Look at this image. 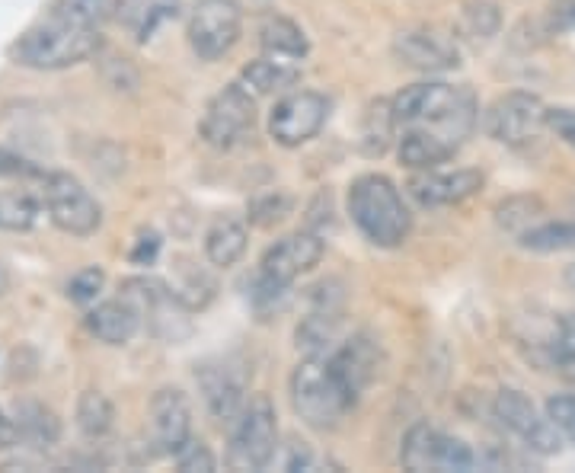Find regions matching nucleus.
<instances>
[{
  "label": "nucleus",
  "instance_id": "nucleus-32",
  "mask_svg": "<svg viewBox=\"0 0 575 473\" xmlns=\"http://www.w3.org/2000/svg\"><path fill=\"white\" fill-rule=\"evenodd\" d=\"M52 16L84 29H103L106 20H115V0H55Z\"/></svg>",
  "mask_w": 575,
  "mask_h": 473
},
{
  "label": "nucleus",
  "instance_id": "nucleus-38",
  "mask_svg": "<svg viewBox=\"0 0 575 473\" xmlns=\"http://www.w3.org/2000/svg\"><path fill=\"white\" fill-rule=\"evenodd\" d=\"M547 128L575 151V109H547Z\"/></svg>",
  "mask_w": 575,
  "mask_h": 473
},
{
  "label": "nucleus",
  "instance_id": "nucleus-37",
  "mask_svg": "<svg viewBox=\"0 0 575 473\" xmlns=\"http://www.w3.org/2000/svg\"><path fill=\"white\" fill-rule=\"evenodd\" d=\"M173 461L179 470H215V454L208 451V445L195 442V438H189V445Z\"/></svg>",
  "mask_w": 575,
  "mask_h": 473
},
{
  "label": "nucleus",
  "instance_id": "nucleus-10",
  "mask_svg": "<svg viewBox=\"0 0 575 473\" xmlns=\"http://www.w3.org/2000/svg\"><path fill=\"white\" fill-rule=\"evenodd\" d=\"M326 119H330V100L317 90H291L269 112V135L282 148H301L314 141Z\"/></svg>",
  "mask_w": 575,
  "mask_h": 473
},
{
  "label": "nucleus",
  "instance_id": "nucleus-16",
  "mask_svg": "<svg viewBox=\"0 0 575 473\" xmlns=\"http://www.w3.org/2000/svg\"><path fill=\"white\" fill-rule=\"evenodd\" d=\"M483 189V173L476 170H416V176L406 183V192L413 195L422 208H451L473 199Z\"/></svg>",
  "mask_w": 575,
  "mask_h": 473
},
{
  "label": "nucleus",
  "instance_id": "nucleus-1",
  "mask_svg": "<svg viewBox=\"0 0 575 473\" xmlns=\"http://www.w3.org/2000/svg\"><path fill=\"white\" fill-rule=\"evenodd\" d=\"M390 103L400 128H429V132L448 138L454 148L467 141L476 116H480L476 96L467 87H451L441 84V80L409 84Z\"/></svg>",
  "mask_w": 575,
  "mask_h": 473
},
{
  "label": "nucleus",
  "instance_id": "nucleus-5",
  "mask_svg": "<svg viewBox=\"0 0 575 473\" xmlns=\"http://www.w3.org/2000/svg\"><path fill=\"white\" fill-rule=\"evenodd\" d=\"M278 448V416L266 394H256L243 406L240 419L230 432L227 464L234 470H262L269 467Z\"/></svg>",
  "mask_w": 575,
  "mask_h": 473
},
{
  "label": "nucleus",
  "instance_id": "nucleus-28",
  "mask_svg": "<svg viewBox=\"0 0 575 473\" xmlns=\"http://www.w3.org/2000/svg\"><path fill=\"white\" fill-rule=\"evenodd\" d=\"M115 426V410L103 390H84L77 397V429L84 432V438L96 442V438H106Z\"/></svg>",
  "mask_w": 575,
  "mask_h": 473
},
{
  "label": "nucleus",
  "instance_id": "nucleus-20",
  "mask_svg": "<svg viewBox=\"0 0 575 473\" xmlns=\"http://www.w3.org/2000/svg\"><path fill=\"white\" fill-rule=\"evenodd\" d=\"M246 243H250V227H246V221H240L237 215H218L205 231V256L211 266L230 269L243 259Z\"/></svg>",
  "mask_w": 575,
  "mask_h": 473
},
{
  "label": "nucleus",
  "instance_id": "nucleus-41",
  "mask_svg": "<svg viewBox=\"0 0 575 473\" xmlns=\"http://www.w3.org/2000/svg\"><path fill=\"white\" fill-rule=\"evenodd\" d=\"M566 285H569V291H572V295H575V263L566 269Z\"/></svg>",
  "mask_w": 575,
  "mask_h": 473
},
{
  "label": "nucleus",
  "instance_id": "nucleus-11",
  "mask_svg": "<svg viewBox=\"0 0 575 473\" xmlns=\"http://www.w3.org/2000/svg\"><path fill=\"white\" fill-rule=\"evenodd\" d=\"M400 464L413 473L425 470H473L476 454L460 438L441 432L429 422H416L413 429L403 435Z\"/></svg>",
  "mask_w": 575,
  "mask_h": 473
},
{
  "label": "nucleus",
  "instance_id": "nucleus-21",
  "mask_svg": "<svg viewBox=\"0 0 575 473\" xmlns=\"http://www.w3.org/2000/svg\"><path fill=\"white\" fill-rule=\"evenodd\" d=\"M460 148L448 138H441L429 128H406L400 144H397V154H400V163L409 170H438L441 163H448Z\"/></svg>",
  "mask_w": 575,
  "mask_h": 473
},
{
  "label": "nucleus",
  "instance_id": "nucleus-19",
  "mask_svg": "<svg viewBox=\"0 0 575 473\" xmlns=\"http://www.w3.org/2000/svg\"><path fill=\"white\" fill-rule=\"evenodd\" d=\"M84 323L93 339L106 342V346H125V342H131L141 330V311L122 295V298L100 301L96 307H90Z\"/></svg>",
  "mask_w": 575,
  "mask_h": 473
},
{
  "label": "nucleus",
  "instance_id": "nucleus-6",
  "mask_svg": "<svg viewBox=\"0 0 575 473\" xmlns=\"http://www.w3.org/2000/svg\"><path fill=\"white\" fill-rule=\"evenodd\" d=\"M483 128L492 141H499L512 151H524L544 135L547 106L540 96H534L528 90H512V93L499 96V100L486 109Z\"/></svg>",
  "mask_w": 575,
  "mask_h": 473
},
{
  "label": "nucleus",
  "instance_id": "nucleus-36",
  "mask_svg": "<svg viewBox=\"0 0 575 473\" xmlns=\"http://www.w3.org/2000/svg\"><path fill=\"white\" fill-rule=\"evenodd\" d=\"M547 416L553 419V426L563 432V438L575 442V394H556L547 400Z\"/></svg>",
  "mask_w": 575,
  "mask_h": 473
},
{
  "label": "nucleus",
  "instance_id": "nucleus-7",
  "mask_svg": "<svg viewBox=\"0 0 575 473\" xmlns=\"http://www.w3.org/2000/svg\"><path fill=\"white\" fill-rule=\"evenodd\" d=\"M42 183V205L58 231L71 237H90L100 231L103 208L80 179L71 173H45Z\"/></svg>",
  "mask_w": 575,
  "mask_h": 473
},
{
  "label": "nucleus",
  "instance_id": "nucleus-31",
  "mask_svg": "<svg viewBox=\"0 0 575 473\" xmlns=\"http://www.w3.org/2000/svg\"><path fill=\"white\" fill-rule=\"evenodd\" d=\"M518 247L528 253H572L575 250V221H547L518 237Z\"/></svg>",
  "mask_w": 575,
  "mask_h": 473
},
{
  "label": "nucleus",
  "instance_id": "nucleus-26",
  "mask_svg": "<svg viewBox=\"0 0 575 473\" xmlns=\"http://www.w3.org/2000/svg\"><path fill=\"white\" fill-rule=\"evenodd\" d=\"M16 426H20V438H26L29 445L36 448H52L61 438V419L48 410L45 403L36 400H23L16 406Z\"/></svg>",
  "mask_w": 575,
  "mask_h": 473
},
{
  "label": "nucleus",
  "instance_id": "nucleus-3",
  "mask_svg": "<svg viewBox=\"0 0 575 473\" xmlns=\"http://www.w3.org/2000/svg\"><path fill=\"white\" fill-rule=\"evenodd\" d=\"M100 48H103L100 29L64 23L48 13L45 23L26 29L23 36L10 45V58L32 71H64L93 58Z\"/></svg>",
  "mask_w": 575,
  "mask_h": 473
},
{
  "label": "nucleus",
  "instance_id": "nucleus-27",
  "mask_svg": "<svg viewBox=\"0 0 575 473\" xmlns=\"http://www.w3.org/2000/svg\"><path fill=\"white\" fill-rule=\"evenodd\" d=\"M42 205L26 189H0V231L23 234L39 224Z\"/></svg>",
  "mask_w": 575,
  "mask_h": 473
},
{
  "label": "nucleus",
  "instance_id": "nucleus-35",
  "mask_svg": "<svg viewBox=\"0 0 575 473\" xmlns=\"http://www.w3.org/2000/svg\"><path fill=\"white\" fill-rule=\"evenodd\" d=\"M103 282H106L103 269L90 266V269H84V272H77L74 279L68 282V298H71L74 304H80V307H87V304H93L96 298H100Z\"/></svg>",
  "mask_w": 575,
  "mask_h": 473
},
{
  "label": "nucleus",
  "instance_id": "nucleus-15",
  "mask_svg": "<svg viewBox=\"0 0 575 473\" xmlns=\"http://www.w3.org/2000/svg\"><path fill=\"white\" fill-rule=\"evenodd\" d=\"M393 55L409 71L445 74L460 64V48L454 36H445L432 26H409L393 36Z\"/></svg>",
  "mask_w": 575,
  "mask_h": 473
},
{
  "label": "nucleus",
  "instance_id": "nucleus-9",
  "mask_svg": "<svg viewBox=\"0 0 575 473\" xmlns=\"http://www.w3.org/2000/svg\"><path fill=\"white\" fill-rule=\"evenodd\" d=\"M243 29V10L237 0H195L186 36L202 61H218L237 45Z\"/></svg>",
  "mask_w": 575,
  "mask_h": 473
},
{
  "label": "nucleus",
  "instance_id": "nucleus-30",
  "mask_svg": "<svg viewBox=\"0 0 575 473\" xmlns=\"http://www.w3.org/2000/svg\"><path fill=\"white\" fill-rule=\"evenodd\" d=\"M544 215H547V208L537 195H512V199L496 205V224L512 237H521L524 231L537 227Z\"/></svg>",
  "mask_w": 575,
  "mask_h": 473
},
{
  "label": "nucleus",
  "instance_id": "nucleus-13",
  "mask_svg": "<svg viewBox=\"0 0 575 473\" xmlns=\"http://www.w3.org/2000/svg\"><path fill=\"white\" fill-rule=\"evenodd\" d=\"M323 259V237L317 231H294L282 240H275L259 263V282L272 288H288L301 275L317 269Z\"/></svg>",
  "mask_w": 575,
  "mask_h": 473
},
{
  "label": "nucleus",
  "instance_id": "nucleus-17",
  "mask_svg": "<svg viewBox=\"0 0 575 473\" xmlns=\"http://www.w3.org/2000/svg\"><path fill=\"white\" fill-rule=\"evenodd\" d=\"M330 362L339 374V381L345 384V390L352 394V400H358L377 381V374H381V365H384V355H381V346H377V339L371 333H355V336L345 339L342 346L333 349Z\"/></svg>",
  "mask_w": 575,
  "mask_h": 473
},
{
  "label": "nucleus",
  "instance_id": "nucleus-33",
  "mask_svg": "<svg viewBox=\"0 0 575 473\" xmlns=\"http://www.w3.org/2000/svg\"><path fill=\"white\" fill-rule=\"evenodd\" d=\"M183 275H186V279L173 288V291H176V298L183 301L186 311H202V307H208V301L215 298L218 282L211 279V275H208L205 269L192 266V263L183 266Z\"/></svg>",
  "mask_w": 575,
  "mask_h": 473
},
{
  "label": "nucleus",
  "instance_id": "nucleus-4",
  "mask_svg": "<svg viewBox=\"0 0 575 473\" xmlns=\"http://www.w3.org/2000/svg\"><path fill=\"white\" fill-rule=\"evenodd\" d=\"M291 406L304 426L330 432L345 419L355 400L339 381L330 355H304L291 371Z\"/></svg>",
  "mask_w": 575,
  "mask_h": 473
},
{
  "label": "nucleus",
  "instance_id": "nucleus-23",
  "mask_svg": "<svg viewBox=\"0 0 575 473\" xmlns=\"http://www.w3.org/2000/svg\"><path fill=\"white\" fill-rule=\"evenodd\" d=\"M179 0H115V20H119L138 42H147L163 26L176 16Z\"/></svg>",
  "mask_w": 575,
  "mask_h": 473
},
{
  "label": "nucleus",
  "instance_id": "nucleus-14",
  "mask_svg": "<svg viewBox=\"0 0 575 473\" xmlns=\"http://www.w3.org/2000/svg\"><path fill=\"white\" fill-rule=\"evenodd\" d=\"M147 435L163 458H176L192 438V406L179 387H160L147 406Z\"/></svg>",
  "mask_w": 575,
  "mask_h": 473
},
{
  "label": "nucleus",
  "instance_id": "nucleus-34",
  "mask_svg": "<svg viewBox=\"0 0 575 473\" xmlns=\"http://www.w3.org/2000/svg\"><path fill=\"white\" fill-rule=\"evenodd\" d=\"M294 208V199L288 192L275 189V192H266L259 195V199L250 202V224L256 227H272V224H282Z\"/></svg>",
  "mask_w": 575,
  "mask_h": 473
},
{
  "label": "nucleus",
  "instance_id": "nucleus-24",
  "mask_svg": "<svg viewBox=\"0 0 575 473\" xmlns=\"http://www.w3.org/2000/svg\"><path fill=\"white\" fill-rule=\"evenodd\" d=\"M259 48L262 55L301 61L310 52V42H307V32L294 20H288V16H266L259 26Z\"/></svg>",
  "mask_w": 575,
  "mask_h": 473
},
{
  "label": "nucleus",
  "instance_id": "nucleus-29",
  "mask_svg": "<svg viewBox=\"0 0 575 473\" xmlns=\"http://www.w3.org/2000/svg\"><path fill=\"white\" fill-rule=\"evenodd\" d=\"M502 29V13L492 0H470L460 7L457 16V36L470 42H486Z\"/></svg>",
  "mask_w": 575,
  "mask_h": 473
},
{
  "label": "nucleus",
  "instance_id": "nucleus-8",
  "mask_svg": "<svg viewBox=\"0 0 575 473\" xmlns=\"http://www.w3.org/2000/svg\"><path fill=\"white\" fill-rule=\"evenodd\" d=\"M256 128V96L246 90L240 80L218 90L205 106V116L199 122V135L211 148H237L243 138H250Z\"/></svg>",
  "mask_w": 575,
  "mask_h": 473
},
{
  "label": "nucleus",
  "instance_id": "nucleus-39",
  "mask_svg": "<svg viewBox=\"0 0 575 473\" xmlns=\"http://www.w3.org/2000/svg\"><path fill=\"white\" fill-rule=\"evenodd\" d=\"M0 176H45V173H39V170L32 167L29 160H23V157L0 151Z\"/></svg>",
  "mask_w": 575,
  "mask_h": 473
},
{
  "label": "nucleus",
  "instance_id": "nucleus-25",
  "mask_svg": "<svg viewBox=\"0 0 575 473\" xmlns=\"http://www.w3.org/2000/svg\"><path fill=\"white\" fill-rule=\"evenodd\" d=\"M397 116H393L390 100H374L365 116H361V154L365 157H384L390 151L393 138H397Z\"/></svg>",
  "mask_w": 575,
  "mask_h": 473
},
{
  "label": "nucleus",
  "instance_id": "nucleus-2",
  "mask_svg": "<svg viewBox=\"0 0 575 473\" xmlns=\"http://www.w3.org/2000/svg\"><path fill=\"white\" fill-rule=\"evenodd\" d=\"M349 215L361 237L384 250L400 247L413 231V215L397 183L384 173H365L349 186Z\"/></svg>",
  "mask_w": 575,
  "mask_h": 473
},
{
  "label": "nucleus",
  "instance_id": "nucleus-40",
  "mask_svg": "<svg viewBox=\"0 0 575 473\" xmlns=\"http://www.w3.org/2000/svg\"><path fill=\"white\" fill-rule=\"evenodd\" d=\"M16 445H20V426H16L13 416L0 410V451H10Z\"/></svg>",
  "mask_w": 575,
  "mask_h": 473
},
{
  "label": "nucleus",
  "instance_id": "nucleus-22",
  "mask_svg": "<svg viewBox=\"0 0 575 473\" xmlns=\"http://www.w3.org/2000/svg\"><path fill=\"white\" fill-rule=\"evenodd\" d=\"M301 80V71L294 68V61L285 58H272L262 55L250 61L240 71V84L250 90L253 96H275V93H288L294 84Z\"/></svg>",
  "mask_w": 575,
  "mask_h": 473
},
{
  "label": "nucleus",
  "instance_id": "nucleus-18",
  "mask_svg": "<svg viewBox=\"0 0 575 473\" xmlns=\"http://www.w3.org/2000/svg\"><path fill=\"white\" fill-rule=\"evenodd\" d=\"M199 387H202V397H205V406L208 413L215 416L221 426H230V422H237L243 406L250 403L246 400V384L243 378L227 365H205L199 374Z\"/></svg>",
  "mask_w": 575,
  "mask_h": 473
},
{
  "label": "nucleus",
  "instance_id": "nucleus-12",
  "mask_svg": "<svg viewBox=\"0 0 575 473\" xmlns=\"http://www.w3.org/2000/svg\"><path fill=\"white\" fill-rule=\"evenodd\" d=\"M492 416L499 419L502 429H508L518 442H524L537 454H556L563 448V432L553 426L547 410H540L521 390H502L496 403H492Z\"/></svg>",
  "mask_w": 575,
  "mask_h": 473
}]
</instances>
